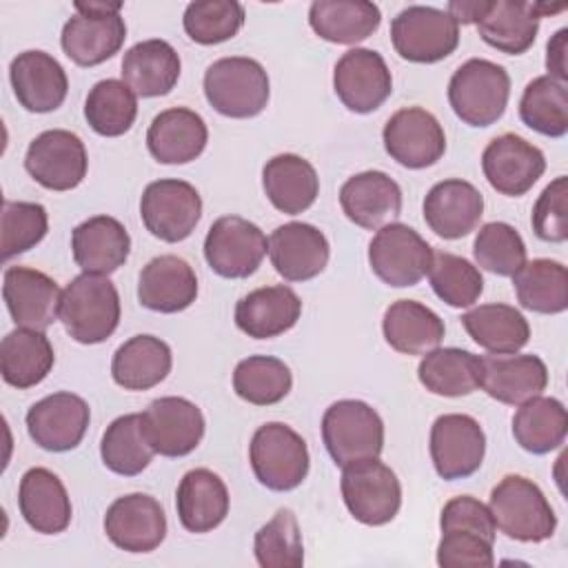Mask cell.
Masks as SVG:
<instances>
[{"instance_id": "obj_13", "label": "cell", "mask_w": 568, "mask_h": 568, "mask_svg": "<svg viewBox=\"0 0 568 568\" xmlns=\"http://www.w3.org/2000/svg\"><path fill=\"white\" fill-rule=\"evenodd\" d=\"M486 455V435L479 422L464 413L439 415L430 426V459L446 481L466 479L479 470Z\"/></svg>"}, {"instance_id": "obj_31", "label": "cell", "mask_w": 568, "mask_h": 568, "mask_svg": "<svg viewBox=\"0 0 568 568\" xmlns=\"http://www.w3.org/2000/svg\"><path fill=\"white\" fill-rule=\"evenodd\" d=\"M302 315V300L291 286H262L235 304V324L253 339H271L291 331Z\"/></svg>"}, {"instance_id": "obj_35", "label": "cell", "mask_w": 568, "mask_h": 568, "mask_svg": "<svg viewBox=\"0 0 568 568\" xmlns=\"http://www.w3.org/2000/svg\"><path fill=\"white\" fill-rule=\"evenodd\" d=\"M262 186L277 211L297 215L311 209L317 200L320 178L315 166L302 155L280 153L264 164Z\"/></svg>"}, {"instance_id": "obj_21", "label": "cell", "mask_w": 568, "mask_h": 568, "mask_svg": "<svg viewBox=\"0 0 568 568\" xmlns=\"http://www.w3.org/2000/svg\"><path fill=\"white\" fill-rule=\"evenodd\" d=\"M89 404L80 395L67 390L42 397L24 417L29 437L51 453L75 448L89 428Z\"/></svg>"}, {"instance_id": "obj_20", "label": "cell", "mask_w": 568, "mask_h": 568, "mask_svg": "<svg viewBox=\"0 0 568 568\" xmlns=\"http://www.w3.org/2000/svg\"><path fill=\"white\" fill-rule=\"evenodd\" d=\"M109 541L124 552H151L166 537V515L160 501L144 493L118 497L104 515Z\"/></svg>"}, {"instance_id": "obj_3", "label": "cell", "mask_w": 568, "mask_h": 568, "mask_svg": "<svg viewBox=\"0 0 568 568\" xmlns=\"http://www.w3.org/2000/svg\"><path fill=\"white\" fill-rule=\"evenodd\" d=\"M204 95L220 115L235 120L255 118L268 104V73L253 58H220L204 71Z\"/></svg>"}, {"instance_id": "obj_56", "label": "cell", "mask_w": 568, "mask_h": 568, "mask_svg": "<svg viewBox=\"0 0 568 568\" xmlns=\"http://www.w3.org/2000/svg\"><path fill=\"white\" fill-rule=\"evenodd\" d=\"M566 40H568V29H559L546 47V69L548 75L564 82L568 80V67H566Z\"/></svg>"}, {"instance_id": "obj_7", "label": "cell", "mask_w": 568, "mask_h": 568, "mask_svg": "<svg viewBox=\"0 0 568 568\" xmlns=\"http://www.w3.org/2000/svg\"><path fill=\"white\" fill-rule=\"evenodd\" d=\"M248 462L257 481L277 493L297 488L311 466L306 442L282 422H268L253 433Z\"/></svg>"}, {"instance_id": "obj_29", "label": "cell", "mask_w": 568, "mask_h": 568, "mask_svg": "<svg viewBox=\"0 0 568 568\" xmlns=\"http://www.w3.org/2000/svg\"><path fill=\"white\" fill-rule=\"evenodd\" d=\"M71 253L82 273L109 275L129 260L131 237L120 220L93 215L73 229Z\"/></svg>"}, {"instance_id": "obj_5", "label": "cell", "mask_w": 568, "mask_h": 568, "mask_svg": "<svg viewBox=\"0 0 568 568\" xmlns=\"http://www.w3.org/2000/svg\"><path fill=\"white\" fill-rule=\"evenodd\" d=\"M60 36L62 51L78 67H95L113 58L126 38V24L120 16L122 2H75Z\"/></svg>"}, {"instance_id": "obj_9", "label": "cell", "mask_w": 568, "mask_h": 568, "mask_svg": "<svg viewBox=\"0 0 568 568\" xmlns=\"http://www.w3.org/2000/svg\"><path fill=\"white\" fill-rule=\"evenodd\" d=\"M390 42L399 58L417 64H433L457 49L459 24L444 9L410 4L393 18Z\"/></svg>"}, {"instance_id": "obj_42", "label": "cell", "mask_w": 568, "mask_h": 568, "mask_svg": "<svg viewBox=\"0 0 568 568\" xmlns=\"http://www.w3.org/2000/svg\"><path fill=\"white\" fill-rule=\"evenodd\" d=\"M568 433V415L566 406L555 397H530L519 404L513 415V437L515 442L532 453L546 455L559 448Z\"/></svg>"}, {"instance_id": "obj_38", "label": "cell", "mask_w": 568, "mask_h": 568, "mask_svg": "<svg viewBox=\"0 0 568 568\" xmlns=\"http://www.w3.org/2000/svg\"><path fill=\"white\" fill-rule=\"evenodd\" d=\"M382 11L368 0H315L308 9L311 29L333 44H357L373 36Z\"/></svg>"}, {"instance_id": "obj_57", "label": "cell", "mask_w": 568, "mask_h": 568, "mask_svg": "<svg viewBox=\"0 0 568 568\" xmlns=\"http://www.w3.org/2000/svg\"><path fill=\"white\" fill-rule=\"evenodd\" d=\"M486 0H453L448 2V13L457 24H475L484 13Z\"/></svg>"}, {"instance_id": "obj_45", "label": "cell", "mask_w": 568, "mask_h": 568, "mask_svg": "<svg viewBox=\"0 0 568 568\" xmlns=\"http://www.w3.org/2000/svg\"><path fill=\"white\" fill-rule=\"evenodd\" d=\"M138 115V95L124 80L106 78L95 82L84 100V118L89 126L104 138L124 135Z\"/></svg>"}, {"instance_id": "obj_28", "label": "cell", "mask_w": 568, "mask_h": 568, "mask_svg": "<svg viewBox=\"0 0 568 568\" xmlns=\"http://www.w3.org/2000/svg\"><path fill=\"white\" fill-rule=\"evenodd\" d=\"M197 297V277L191 264L178 255L149 260L138 277V300L155 313H180Z\"/></svg>"}, {"instance_id": "obj_19", "label": "cell", "mask_w": 568, "mask_h": 568, "mask_svg": "<svg viewBox=\"0 0 568 568\" xmlns=\"http://www.w3.org/2000/svg\"><path fill=\"white\" fill-rule=\"evenodd\" d=\"M481 171L488 184L508 197H519L532 189V184L546 171V158L541 149L515 133H501L488 142L481 153Z\"/></svg>"}, {"instance_id": "obj_1", "label": "cell", "mask_w": 568, "mask_h": 568, "mask_svg": "<svg viewBox=\"0 0 568 568\" xmlns=\"http://www.w3.org/2000/svg\"><path fill=\"white\" fill-rule=\"evenodd\" d=\"M120 313L118 288L106 275L82 273L62 288L58 320L80 344L109 339L120 324Z\"/></svg>"}, {"instance_id": "obj_46", "label": "cell", "mask_w": 568, "mask_h": 568, "mask_svg": "<svg viewBox=\"0 0 568 568\" xmlns=\"http://www.w3.org/2000/svg\"><path fill=\"white\" fill-rule=\"evenodd\" d=\"M519 118L528 129L546 138L566 135L568 131L566 84L550 75H539L530 80L519 100Z\"/></svg>"}, {"instance_id": "obj_27", "label": "cell", "mask_w": 568, "mask_h": 568, "mask_svg": "<svg viewBox=\"0 0 568 568\" xmlns=\"http://www.w3.org/2000/svg\"><path fill=\"white\" fill-rule=\"evenodd\" d=\"M548 386V368L541 357L528 353H506L481 357L479 388L501 404L519 406L537 397Z\"/></svg>"}, {"instance_id": "obj_43", "label": "cell", "mask_w": 568, "mask_h": 568, "mask_svg": "<svg viewBox=\"0 0 568 568\" xmlns=\"http://www.w3.org/2000/svg\"><path fill=\"white\" fill-rule=\"evenodd\" d=\"M517 302L541 315H557L568 308V271L561 262L537 257L513 275Z\"/></svg>"}, {"instance_id": "obj_48", "label": "cell", "mask_w": 568, "mask_h": 568, "mask_svg": "<svg viewBox=\"0 0 568 568\" xmlns=\"http://www.w3.org/2000/svg\"><path fill=\"white\" fill-rule=\"evenodd\" d=\"M428 282L435 295L453 308L473 306L484 291V277L479 268L466 257L448 251L433 253Z\"/></svg>"}, {"instance_id": "obj_10", "label": "cell", "mask_w": 568, "mask_h": 568, "mask_svg": "<svg viewBox=\"0 0 568 568\" xmlns=\"http://www.w3.org/2000/svg\"><path fill=\"white\" fill-rule=\"evenodd\" d=\"M433 246L408 224L390 222L368 242L373 273L393 288L415 286L430 268Z\"/></svg>"}, {"instance_id": "obj_11", "label": "cell", "mask_w": 568, "mask_h": 568, "mask_svg": "<svg viewBox=\"0 0 568 568\" xmlns=\"http://www.w3.org/2000/svg\"><path fill=\"white\" fill-rule=\"evenodd\" d=\"M268 240L262 229L240 215L217 217L204 237V260L213 273L226 280L253 275L264 255Z\"/></svg>"}, {"instance_id": "obj_30", "label": "cell", "mask_w": 568, "mask_h": 568, "mask_svg": "<svg viewBox=\"0 0 568 568\" xmlns=\"http://www.w3.org/2000/svg\"><path fill=\"white\" fill-rule=\"evenodd\" d=\"M206 142V122L186 106L160 111L146 131L149 153L160 164H186L202 155Z\"/></svg>"}, {"instance_id": "obj_54", "label": "cell", "mask_w": 568, "mask_h": 568, "mask_svg": "<svg viewBox=\"0 0 568 568\" xmlns=\"http://www.w3.org/2000/svg\"><path fill=\"white\" fill-rule=\"evenodd\" d=\"M568 180L566 175L555 178L537 197L532 206V231L544 242H566L568 237Z\"/></svg>"}, {"instance_id": "obj_15", "label": "cell", "mask_w": 568, "mask_h": 568, "mask_svg": "<svg viewBox=\"0 0 568 568\" xmlns=\"http://www.w3.org/2000/svg\"><path fill=\"white\" fill-rule=\"evenodd\" d=\"M140 415L149 446L162 457H184L204 437V415L186 397H158Z\"/></svg>"}, {"instance_id": "obj_52", "label": "cell", "mask_w": 568, "mask_h": 568, "mask_svg": "<svg viewBox=\"0 0 568 568\" xmlns=\"http://www.w3.org/2000/svg\"><path fill=\"white\" fill-rule=\"evenodd\" d=\"M49 231L47 209L38 202H11L2 204L0 215V248L2 260H11L27 253L44 240Z\"/></svg>"}, {"instance_id": "obj_53", "label": "cell", "mask_w": 568, "mask_h": 568, "mask_svg": "<svg viewBox=\"0 0 568 568\" xmlns=\"http://www.w3.org/2000/svg\"><path fill=\"white\" fill-rule=\"evenodd\" d=\"M493 544V537L475 528H442V539L437 544V564L442 568H490L495 564Z\"/></svg>"}, {"instance_id": "obj_36", "label": "cell", "mask_w": 568, "mask_h": 568, "mask_svg": "<svg viewBox=\"0 0 568 568\" xmlns=\"http://www.w3.org/2000/svg\"><path fill=\"white\" fill-rule=\"evenodd\" d=\"M384 339L402 355H426L444 339V320L422 302L397 300L384 311Z\"/></svg>"}, {"instance_id": "obj_8", "label": "cell", "mask_w": 568, "mask_h": 568, "mask_svg": "<svg viewBox=\"0 0 568 568\" xmlns=\"http://www.w3.org/2000/svg\"><path fill=\"white\" fill-rule=\"evenodd\" d=\"M339 488L348 513L359 524L384 526L399 513L402 484L393 468L377 457L344 466Z\"/></svg>"}, {"instance_id": "obj_14", "label": "cell", "mask_w": 568, "mask_h": 568, "mask_svg": "<svg viewBox=\"0 0 568 568\" xmlns=\"http://www.w3.org/2000/svg\"><path fill=\"white\" fill-rule=\"evenodd\" d=\"M84 142L67 129H49L36 135L24 155L27 173L49 191H71L87 175Z\"/></svg>"}, {"instance_id": "obj_41", "label": "cell", "mask_w": 568, "mask_h": 568, "mask_svg": "<svg viewBox=\"0 0 568 568\" xmlns=\"http://www.w3.org/2000/svg\"><path fill=\"white\" fill-rule=\"evenodd\" d=\"M417 377L426 390L442 397H462L479 388L481 357L464 348H433L419 366Z\"/></svg>"}, {"instance_id": "obj_25", "label": "cell", "mask_w": 568, "mask_h": 568, "mask_svg": "<svg viewBox=\"0 0 568 568\" xmlns=\"http://www.w3.org/2000/svg\"><path fill=\"white\" fill-rule=\"evenodd\" d=\"M484 215V195L466 180L450 178L433 184L424 197V220L444 240H459L473 233Z\"/></svg>"}, {"instance_id": "obj_44", "label": "cell", "mask_w": 568, "mask_h": 568, "mask_svg": "<svg viewBox=\"0 0 568 568\" xmlns=\"http://www.w3.org/2000/svg\"><path fill=\"white\" fill-rule=\"evenodd\" d=\"M155 450L149 446L142 433V415L129 413L115 417L100 442L102 464L122 477L140 475L153 459Z\"/></svg>"}, {"instance_id": "obj_33", "label": "cell", "mask_w": 568, "mask_h": 568, "mask_svg": "<svg viewBox=\"0 0 568 568\" xmlns=\"http://www.w3.org/2000/svg\"><path fill=\"white\" fill-rule=\"evenodd\" d=\"M175 510L189 532H211L229 515V488L217 473L193 468L178 484Z\"/></svg>"}, {"instance_id": "obj_4", "label": "cell", "mask_w": 568, "mask_h": 568, "mask_svg": "<svg viewBox=\"0 0 568 568\" xmlns=\"http://www.w3.org/2000/svg\"><path fill=\"white\" fill-rule=\"evenodd\" d=\"M510 98L508 71L484 58H470L450 75L448 102L455 115L468 126L495 124Z\"/></svg>"}, {"instance_id": "obj_39", "label": "cell", "mask_w": 568, "mask_h": 568, "mask_svg": "<svg viewBox=\"0 0 568 568\" xmlns=\"http://www.w3.org/2000/svg\"><path fill=\"white\" fill-rule=\"evenodd\" d=\"M55 353L44 331L16 328L0 342V373L13 388H31L40 384L53 368Z\"/></svg>"}, {"instance_id": "obj_37", "label": "cell", "mask_w": 568, "mask_h": 568, "mask_svg": "<svg viewBox=\"0 0 568 568\" xmlns=\"http://www.w3.org/2000/svg\"><path fill=\"white\" fill-rule=\"evenodd\" d=\"M173 366L171 346L155 335H133L118 346L111 377L124 390H149L166 379Z\"/></svg>"}, {"instance_id": "obj_55", "label": "cell", "mask_w": 568, "mask_h": 568, "mask_svg": "<svg viewBox=\"0 0 568 568\" xmlns=\"http://www.w3.org/2000/svg\"><path fill=\"white\" fill-rule=\"evenodd\" d=\"M448 526L475 528V530H481L484 535H488L493 539L497 535V526L493 521V515H490L488 506L481 504L479 499L470 497V495H459V497H453L444 504L442 517H439V528H448Z\"/></svg>"}, {"instance_id": "obj_24", "label": "cell", "mask_w": 568, "mask_h": 568, "mask_svg": "<svg viewBox=\"0 0 568 568\" xmlns=\"http://www.w3.org/2000/svg\"><path fill=\"white\" fill-rule=\"evenodd\" d=\"M9 80L20 106L31 113L55 111L69 91L62 64L47 51H22L9 64Z\"/></svg>"}, {"instance_id": "obj_50", "label": "cell", "mask_w": 568, "mask_h": 568, "mask_svg": "<svg viewBox=\"0 0 568 568\" xmlns=\"http://www.w3.org/2000/svg\"><path fill=\"white\" fill-rule=\"evenodd\" d=\"M475 262L499 277H513L526 264V244L519 231L506 222L484 224L473 242Z\"/></svg>"}, {"instance_id": "obj_49", "label": "cell", "mask_w": 568, "mask_h": 568, "mask_svg": "<svg viewBox=\"0 0 568 568\" xmlns=\"http://www.w3.org/2000/svg\"><path fill=\"white\" fill-rule=\"evenodd\" d=\"M253 550L262 568H300L304 564V544L293 510L280 508L255 532Z\"/></svg>"}, {"instance_id": "obj_22", "label": "cell", "mask_w": 568, "mask_h": 568, "mask_svg": "<svg viewBox=\"0 0 568 568\" xmlns=\"http://www.w3.org/2000/svg\"><path fill=\"white\" fill-rule=\"evenodd\" d=\"M62 291L53 277L29 266H9L2 277V300L18 328L44 331L58 320Z\"/></svg>"}, {"instance_id": "obj_17", "label": "cell", "mask_w": 568, "mask_h": 568, "mask_svg": "<svg viewBox=\"0 0 568 568\" xmlns=\"http://www.w3.org/2000/svg\"><path fill=\"white\" fill-rule=\"evenodd\" d=\"M382 140L386 153L406 169L433 166L446 151L439 120L422 106H406L393 113L384 124Z\"/></svg>"}, {"instance_id": "obj_6", "label": "cell", "mask_w": 568, "mask_h": 568, "mask_svg": "<svg viewBox=\"0 0 568 568\" xmlns=\"http://www.w3.org/2000/svg\"><path fill=\"white\" fill-rule=\"evenodd\" d=\"M322 442L337 466L379 457L384 448V422L362 399H339L322 417Z\"/></svg>"}, {"instance_id": "obj_16", "label": "cell", "mask_w": 568, "mask_h": 568, "mask_svg": "<svg viewBox=\"0 0 568 568\" xmlns=\"http://www.w3.org/2000/svg\"><path fill=\"white\" fill-rule=\"evenodd\" d=\"M333 89L348 111L371 113L393 93V75L382 53L355 47L337 60Z\"/></svg>"}, {"instance_id": "obj_34", "label": "cell", "mask_w": 568, "mask_h": 568, "mask_svg": "<svg viewBox=\"0 0 568 568\" xmlns=\"http://www.w3.org/2000/svg\"><path fill=\"white\" fill-rule=\"evenodd\" d=\"M180 71L178 51L160 38L133 44L122 58V80L140 98L166 95L178 84Z\"/></svg>"}, {"instance_id": "obj_26", "label": "cell", "mask_w": 568, "mask_h": 568, "mask_svg": "<svg viewBox=\"0 0 568 568\" xmlns=\"http://www.w3.org/2000/svg\"><path fill=\"white\" fill-rule=\"evenodd\" d=\"M344 215L368 231H377L402 213V189L384 171H362L339 189Z\"/></svg>"}, {"instance_id": "obj_47", "label": "cell", "mask_w": 568, "mask_h": 568, "mask_svg": "<svg viewBox=\"0 0 568 568\" xmlns=\"http://www.w3.org/2000/svg\"><path fill=\"white\" fill-rule=\"evenodd\" d=\"M293 386L291 368L271 355H248L233 371V390L240 399L255 406L282 402Z\"/></svg>"}, {"instance_id": "obj_23", "label": "cell", "mask_w": 568, "mask_h": 568, "mask_svg": "<svg viewBox=\"0 0 568 568\" xmlns=\"http://www.w3.org/2000/svg\"><path fill=\"white\" fill-rule=\"evenodd\" d=\"M268 257L286 282H306L317 277L331 257L326 235L306 222H286L268 237Z\"/></svg>"}, {"instance_id": "obj_32", "label": "cell", "mask_w": 568, "mask_h": 568, "mask_svg": "<svg viewBox=\"0 0 568 568\" xmlns=\"http://www.w3.org/2000/svg\"><path fill=\"white\" fill-rule=\"evenodd\" d=\"M18 508L22 519L42 535H58L71 524V499L55 473L36 466L29 468L18 488Z\"/></svg>"}, {"instance_id": "obj_12", "label": "cell", "mask_w": 568, "mask_h": 568, "mask_svg": "<svg viewBox=\"0 0 568 568\" xmlns=\"http://www.w3.org/2000/svg\"><path fill=\"white\" fill-rule=\"evenodd\" d=\"M140 217L153 237L175 244L195 231L202 217V197L184 180H155L142 193Z\"/></svg>"}, {"instance_id": "obj_18", "label": "cell", "mask_w": 568, "mask_h": 568, "mask_svg": "<svg viewBox=\"0 0 568 568\" xmlns=\"http://www.w3.org/2000/svg\"><path fill=\"white\" fill-rule=\"evenodd\" d=\"M566 4H544L524 0H486L484 13L475 22L481 40L493 49L519 55L526 53L539 31V20L564 11Z\"/></svg>"}, {"instance_id": "obj_2", "label": "cell", "mask_w": 568, "mask_h": 568, "mask_svg": "<svg viewBox=\"0 0 568 568\" xmlns=\"http://www.w3.org/2000/svg\"><path fill=\"white\" fill-rule=\"evenodd\" d=\"M488 510L495 526L510 539L539 544L555 535L557 515L541 488L524 475H506L493 490Z\"/></svg>"}, {"instance_id": "obj_51", "label": "cell", "mask_w": 568, "mask_h": 568, "mask_svg": "<svg viewBox=\"0 0 568 568\" xmlns=\"http://www.w3.org/2000/svg\"><path fill=\"white\" fill-rule=\"evenodd\" d=\"M186 36L197 44L231 40L244 24V7L235 0H195L182 18Z\"/></svg>"}, {"instance_id": "obj_40", "label": "cell", "mask_w": 568, "mask_h": 568, "mask_svg": "<svg viewBox=\"0 0 568 568\" xmlns=\"http://www.w3.org/2000/svg\"><path fill=\"white\" fill-rule=\"evenodd\" d=\"M459 320L473 342L490 355L517 353L530 339L528 320L510 304H479L466 311Z\"/></svg>"}]
</instances>
